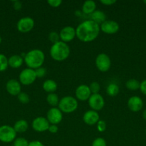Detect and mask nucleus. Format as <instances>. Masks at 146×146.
<instances>
[{"mask_svg": "<svg viewBox=\"0 0 146 146\" xmlns=\"http://www.w3.org/2000/svg\"><path fill=\"white\" fill-rule=\"evenodd\" d=\"M100 31V25L90 19L85 20L76 28V36L82 42H91L97 38Z\"/></svg>", "mask_w": 146, "mask_h": 146, "instance_id": "obj_1", "label": "nucleus"}, {"mask_svg": "<svg viewBox=\"0 0 146 146\" xmlns=\"http://www.w3.org/2000/svg\"><path fill=\"white\" fill-rule=\"evenodd\" d=\"M45 60V55L42 50L32 49L26 54L24 58V63L31 69H37L42 66Z\"/></svg>", "mask_w": 146, "mask_h": 146, "instance_id": "obj_2", "label": "nucleus"}, {"mask_svg": "<svg viewBox=\"0 0 146 146\" xmlns=\"http://www.w3.org/2000/svg\"><path fill=\"white\" fill-rule=\"evenodd\" d=\"M50 56L57 61H62L67 59L70 54V48L67 43L60 41L52 44L50 51Z\"/></svg>", "mask_w": 146, "mask_h": 146, "instance_id": "obj_3", "label": "nucleus"}, {"mask_svg": "<svg viewBox=\"0 0 146 146\" xmlns=\"http://www.w3.org/2000/svg\"><path fill=\"white\" fill-rule=\"evenodd\" d=\"M78 107L77 99L71 96H66L60 100L58 108L62 113H71L75 111Z\"/></svg>", "mask_w": 146, "mask_h": 146, "instance_id": "obj_4", "label": "nucleus"}, {"mask_svg": "<svg viewBox=\"0 0 146 146\" xmlns=\"http://www.w3.org/2000/svg\"><path fill=\"white\" fill-rule=\"evenodd\" d=\"M17 137V132L14 128L9 125L0 126V141L5 143L14 142Z\"/></svg>", "mask_w": 146, "mask_h": 146, "instance_id": "obj_5", "label": "nucleus"}, {"mask_svg": "<svg viewBox=\"0 0 146 146\" xmlns=\"http://www.w3.org/2000/svg\"><path fill=\"white\" fill-rule=\"evenodd\" d=\"M37 79L35 71L31 68H24V70L20 72L19 76V83L22 85L29 86L32 84Z\"/></svg>", "mask_w": 146, "mask_h": 146, "instance_id": "obj_6", "label": "nucleus"}, {"mask_svg": "<svg viewBox=\"0 0 146 146\" xmlns=\"http://www.w3.org/2000/svg\"><path fill=\"white\" fill-rule=\"evenodd\" d=\"M95 66L101 72H107L111 67V60L107 54L101 53L95 58Z\"/></svg>", "mask_w": 146, "mask_h": 146, "instance_id": "obj_7", "label": "nucleus"}, {"mask_svg": "<svg viewBox=\"0 0 146 146\" xmlns=\"http://www.w3.org/2000/svg\"><path fill=\"white\" fill-rule=\"evenodd\" d=\"M34 27V20L29 17L20 19L17 24V28L21 33H27L33 29Z\"/></svg>", "mask_w": 146, "mask_h": 146, "instance_id": "obj_8", "label": "nucleus"}, {"mask_svg": "<svg viewBox=\"0 0 146 146\" xmlns=\"http://www.w3.org/2000/svg\"><path fill=\"white\" fill-rule=\"evenodd\" d=\"M50 123L47 121V118L40 116L37 117L33 120L31 123V127L36 132L42 133L44 131H48L49 127H50Z\"/></svg>", "mask_w": 146, "mask_h": 146, "instance_id": "obj_9", "label": "nucleus"}, {"mask_svg": "<svg viewBox=\"0 0 146 146\" xmlns=\"http://www.w3.org/2000/svg\"><path fill=\"white\" fill-rule=\"evenodd\" d=\"M62 118V112L57 107L51 108L47 111V119L50 125H57L61 122Z\"/></svg>", "mask_w": 146, "mask_h": 146, "instance_id": "obj_10", "label": "nucleus"}, {"mask_svg": "<svg viewBox=\"0 0 146 146\" xmlns=\"http://www.w3.org/2000/svg\"><path fill=\"white\" fill-rule=\"evenodd\" d=\"M88 104L92 110L98 111L104 108V100L100 94H92L88 99Z\"/></svg>", "mask_w": 146, "mask_h": 146, "instance_id": "obj_11", "label": "nucleus"}, {"mask_svg": "<svg viewBox=\"0 0 146 146\" xmlns=\"http://www.w3.org/2000/svg\"><path fill=\"white\" fill-rule=\"evenodd\" d=\"M59 34L60 41L64 43L70 42L76 37V29L71 26H66L62 29Z\"/></svg>", "mask_w": 146, "mask_h": 146, "instance_id": "obj_12", "label": "nucleus"}, {"mask_svg": "<svg viewBox=\"0 0 146 146\" xmlns=\"http://www.w3.org/2000/svg\"><path fill=\"white\" fill-rule=\"evenodd\" d=\"M100 30L107 34H116L120 29L119 24L113 20H106L100 25Z\"/></svg>", "mask_w": 146, "mask_h": 146, "instance_id": "obj_13", "label": "nucleus"}, {"mask_svg": "<svg viewBox=\"0 0 146 146\" xmlns=\"http://www.w3.org/2000/svg\"><path fill=\"white\" fill-rule=\"evenodd\" d=\"M92 95V93L90 91L89 86L85 84H82L80 85L75 90V96L77 99L80 101H88L90 96Z\"/></svg>", "mask_w": 146, "mask_h": 146, "instance_id": "obj_14", "label": "nucleus"}, {"mask_svg": "<svg viewBox=\"0 0 146 146\" xmlns=\"http://www.w3.org/2000/svg\"><path fill=\"white\" fill-rule=\"evenodd\" d=\"M6 90L11 96H18L21 92V86L19 81L16 79H10L6 84Z\"/></svg>", "mask_w": 146, "mask_h": 146, "instance_id": "obj_15", "label": "nucleus"}, {"mask_svg": "<svg viewBox=\"0 0 146 146\" xmlns=\"http://www.w3.org/2000/svg\"><path fill=\"white\" fill-rule=\"evenodd\" d=\"M83 121L88 125H94L100 121V115L97 111L94 110H89L86 111L82 117Z\"/></svg>", "mask_w": 146, "mask_h": 146, "instance_id": "obj_16", "label": "nucleus"}, {"mask_svg": "<svg viewBox=\"0 0 146 146\" xmlns=\"http://www.w3.org/2000/svg\"><path fill=\"white\" fill-rule=\"evenodd\" d=\"M127 107L133 112H138L143 107V100L137 96H133L127 101Z\"/></svg>", "mask_w": 146, "mask_h": 146, "instance_id": "obj_17", "label": "nucleus"}, {"mask_svg": "<svg viewBox=\"0 0 146 146\" xmlns=\"http://www.w3.org/2000/svg\"><path fill=\"white\" fill-rule=\"evenodd\" d=\"M23 61H24V59L21 56V55L14 54L8 58L9 66L12 68H18L22 65Z\"/></svg>", "mask_w": 146, "mask_h": 146, "instance_id": "obj_18", "label": "nucleus"}, {"mask_svg": "<svg viewBox=\"0 0 146 146\" xmlns=\"http://www.w3.org/2000/svg\"><path fill=\"white\" fill-rule=\"evenodd\" d=\"M91 19L90 20L93 21L94 22H95L96 24H97L98 25L102 24L104 21H106V14L103 12L101 10H97L96 9L92 14L90 15Z\"/></svg>", "mask_w": 146, "mask_h": 146, "instance_id": "obj_19", "label": "nucleus"}, {"mask_svg": "<svg viewBox=\"0 0 146 146\" xmlns=\"http://www.w3.org/2000/svg\"><path fill=\"white\" fill-rule=\"evenodd\" d=\"M96 3L92 0H87L85 1L82 7V11L85 14H90L91 15L96 10Z\"/></svg>", "mask_w": 146, "mask_h": 146, "instance_id": "obj_20", "label": "nucleus"}, {"mask_svg": "<svg viewBox=\"0 0 146 146\" xmlns=\"http://www.w3.org/2000/svg\"><path fill=\"white\" fill-rule=\"evenodd\" d=\"M42 88L44 91L48 94L54 93L57 89V84L52 79H47L44 81L42 84Z\"/></svg>", "mask_w": 146, "mask_h": 146, "instance_id": "obj_21", "label": "nucleus"}, {"mask_svg": "<svg viewBox=\"0 0 146 146\" xmlns=\"http://www.w3.org/2000/svg\"><path fill=\"white\" fill-rule=\"evenodd\" d=\"M14 129L15 130V131L17 133H24L27 131L29 128L28 123L27 121L24 119H20L19 121H17V122L14 123V126H13Z\"/></svg>", "mask_w": 146, "mask_h": 146, "instance_id": "obj_22", "label": "nucleus"}, {"mask_svg": "<svg viewBox=\"0 0 146 146\" xmlns=\"http://www.w3.org/2000/svg\"><path fill=\"white\" fill-rule=\"evenodd\" d=\"M106 91H107V95L111 97H115L120 92V88L117 86V84H115V83H110L107 86Z\"/></svg>", "mask_w": 146, "mask_h": 146, "instance_id": "obj_23", "label": "nucleus"}, {"mask_svg": "<svg viewBox=\"0 0 146 146\" xmlns=\"http://www.w3.org/2000/svg\"><path fill=\"white\" fill-rule=\"evenodd\" d=\"M47 101L49 105L52 106V108L57 107L59 105V103H60V99H59L58 95L56 94L55 93L48 94V95L47 96Z\"/></svg>", "mask_w": 146, "mask_h": 146, "instance_id": "obj_24", "label": "nucleus"}, {"mask_svg": "<svg viewBox=\"0 0 146 146\" xmlns=\"http://www.w3.org/2000/svg\"><path fill=\"white\" fill-rule=\"evenodd\" d=\"M140 83L135 78L129 79L125 84L126 88L130 91H136V90L140 89Z\"/></svg>", "mask_w": 146, "mask_h": 146, "instance_id": "obj_25", "label": "nucleus"}, {"mask_svg": "<svg viewBox=\"0 0 146 146\" xmlns=\"http://www.w3.org/2000/svg\"><path fill=\"white\" fill-rule=\"evenodd\" d=\"M8 58L4 54H0V72H2L7 70L8 68Z\"/></svg>", "mask_w": 146, "mask_h": 146, "instance_id": "obj_26", "label": "nucleus"}, {"mask_svg": "<svg viewBox=\"0 0 146 146\" xmlns=\"http://www.w3.org/2000/svg\"><path fill=\"white\" fill-rule=\"evenodd\" d=\"M19 101L22 104H29L30 101L29 96L24 92H21L18 96H17Z\"/></svg>", "mask_w": 146, "mask_h": 146, "instance_id": "obj_27", "label": "nucleus"}, {"mask_svg": "<svg viewBox=\"0 0 146 146\" xmlns=\"http://www.w3.org/2000/svg\"><path fill=\"white\" fill-rule=\"evenodd\" d=\"M29 142L24 138H17L13 142V146H28Z\"/></svg>", "mask_w": 146, "mask_h": 146, "instance_id": "obj_28", "label": "nucleus"}, {"mask_svg": "<svg viewBox=\"0 0 146 146\" xmlns=\"http://www.w3.org/2000/svg\"><path fill=\"white\" fill-rule=\"evenodd\" d=\"M49 40L53 44L60 41V34L57 31H52L49 34Z\"/></svg>", "mask_w": 146, "mask_h": 146, "instance_id": "obj_29", "label": "nucleus"}, {"mask_svg": "<svg viewBox=\"0 0 146 146\" xmlns=\"http://www.w3.org/2000/svg\"><path fill=\"white\" fill-rule=\"evenodd\" d=\"M89 87H90V89L92 94H99V92L100 91V85L97 81H93V82H92L90 84V85L89 86Z\"/></svg>", "mask_w": 146, "mask_h": 146, "instance_id": "obj_30", "label": "nucleus"}, {"mask_svg": "<svg viewBox=\"0 0 146 146\" xmlns=\"http://www.w3.org/2000/svg\"><path fill=\"white\" fill-rule=\"evenodd\" d=\"M92 146H107V142L102 138H97L93 141Z\"/></svg>", "mask_w": 146, "mask_h": 146, "instance_id": "obj_31", "label": "nucleus"}, {"mask_svg": "<svg viewBox=\"0 0 146 146\" xmlns=\"http://www.w3.org/2000/svg\"><path fill=\"white\" fill-rule=\"evenodd\" d=\"M96 125H97V128L99 132L102 133L107 129V123L105 121H102V120H100Z\"/></svg>", "mask_w": 146, "mask_h": 146, "instance_id": "obj_32", "label": "nucleus"}, {"mask_svg": "<svg viewBox=\"0 0 146 146\" xmlns=\"http://www.w3.org/2000/svg\"><path fill=\"white\" fill-rule=\"evenodd\" d=\"M36 73V76H37V78H42L47 74V70L44 67H40V68H37V69L34 70Z\"/></svg>", "mask_w": 146, "mask_h": 146, "instance_id": "obj_33", "label": "nucleus"}, {"mask_svg": "<svg viewBox=\"0 0 146 146\" xmlns=\"http://www.w3.org/2000/svg\"><path fill=\"white\" fill-rule=\"evenodd\" d=\"M62 3V0H48V1H47V4H48L50 7H54V8L60 7V6L61 5Z\"/></svg>", "mask_w": 146, "mask_h": 146, "instance_id": "obj_34", "label": "nucleus"}, {"mask_svg": "<svg viewBox=\"0 0 146 146\" xmlns=\"http://www.w3.org/2000/svg\"><path fill=\"white\" fill-rule=\"evenodd\" d=\"M140 90L143 94L146 96V79L143 80L140 85Z\"/></svg>", "mask_w": 146, "mask_h": 146, "instance_id": "obj_35", "label": "nucleus"}, {"mask_svg": "<svg viewBox=\"0 0 146 146\" xmlns=\"http://www.w3.org/2000/svg\"><path fill=\"white\" fill-rule=\"evenodd\" d=\"M13 7L15 10L18 11L20 10L22 7V4H21V1H13Z\"/></svg>", "mask_w": 146, "mask_h": 146, "instance_id": "obj_36", "label": "nucleus"}, {"mask_svg": "<svg viewBox=\"0 0 146 146\" xmlns=\"http://www.w3.org/2000/svg\"><path fill=\"white\" fill-rule=\"evenodd\" d=\"M100 3L106 6H110L117 2L116 0H100Z\"/></svg>", "mask_w": 146, "mask_h": 146, "instance_id": "obj_37", "label": "nucleus"}, {"mask_svg": "<svg viewBox=\"0 0 146 146\" xmlns=\"http://www.w3.org/2000/svg\"><path fill=\"white\" fill-rule=\"evenodd\" d=\"M58 130L59 128L57 125H50L49 127L48 131H50L51 133H57Z\"/></svg>", "mask_w": 146, "mask_h": 146, "instance_id": "obj_38", "label": "nucleus"}, {"mask_svg": "<svg viewBox=\"0 0 146 146\" xmlns=\"http://www.w3.org/2000/svg\"><path fill=\"white\" fill-rule=\"evenodd\" d=\"M28 146H44V145L39 141H33L29 142Z\"/></svg>", "mask_w": 146, "mask_h": 146, "instance_id": "obj_39", "label": "nucleus"}, {"mask_svg": "<svg viewBox=\"0 0 146 146\" xmlns=\"http://www.w3.org/2000/svg\"><path fill=\"white\" fill-rule=\"evenodd\" d=\"M143 118L146 121V109H145L143 112Z\"/></svg>", "mask_w": 146, "mask_h": 146, "instance_id": "obj_40", "label": "nucleus"}, {"mask_svg": "<svg viewBox=\"0 0 146 146\" xmlns=\"http://www.w3.org/2000/svg\"><path fill=\"white\" fill-rule=\"evenodd\" d=\"M1 41H2V38H1V36H0V44H1Z\"/></svg>", "mask_w": 146, "mask_h": 146, "instance_id": "obj_41", "label": "nucleus"}, {"mask_svg": "<svg viewBox=\"0 0 146 146\" xmlns=\"http://www.w3.org/2000/svg\"><path fill=\"white\" fill-rule=\"evenodd\" d=\"M143 2H144L145 4H146V0H145V1H143Z\"/></svg>", "mask_w": 146, "mask_h": 146, "instance_id": "obj_42", "label": "nucleus"}]
</instances>
